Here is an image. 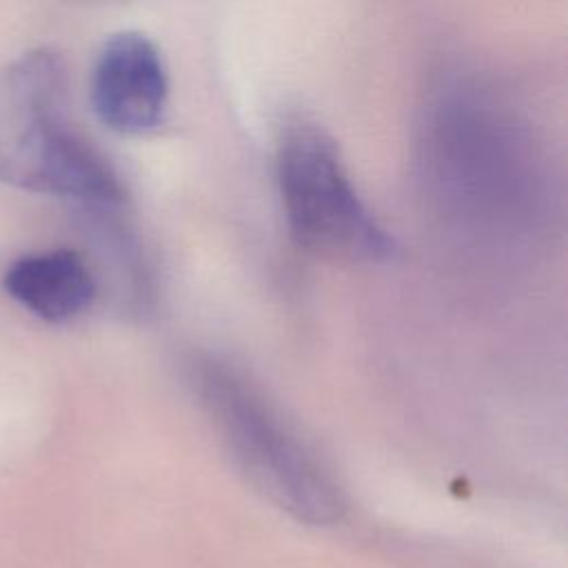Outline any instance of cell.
I'll return each mask as SVG.
<instances>
[{
    "label": "cell",
    "mask_w": 568,
    "mask_h": 568,
    "mask_svg": "<svg viewBox=\"0 0 568 568\" xmlns=\"http://www.w3.org/2000/svg\"><path fill=\"white\" fill-rule=\"evenodd\" d=\"M191 377L231 455L271 501L311 524L339 517V488L251 377L217 357L197 359Z\"/></svg>",
    "instance_id": "obj_2"
},
{
    "label": "cell",
    "mask_w": 568,
    "mask_h": 568,
    "mask_svg": "<svg viewBox=\"0 0 568 568\" xmlns=\"http://www.w3.org/2000/svg\"><path fill=\"white\" fill-rule=\"evenodd\" d=\"M67 67L38 47L0 67V182L113 213L124 186L109 160L69 120Z\"/></svg>",
    "instance_id": "obj_1"
},
{
    "label": "cell",
    "mask_w": 568,
    "mask_h": 568,
    "mask_svg": "<svg viewBox=\"0 0 568 568\" xmlns=\"http://www.w3.org/2000/svg\"><path fill=\"white\" fill-rule=\"evenodd\" d=\"M0 284L18 306L49 324L82 315L98 295L91 266L71 248L22 255L4 268Z\"/></svg>",
    "instance_id": "obj_5"
},
{
    "label": "cell",
    "mask_w": 568,
    "mask_h": 568,
    "mask_svg": "<svg viewBox=\"0 0 568 568\" xmlns=\"http://www.w3.org/2000/svg\"><path fill=\"white\" fill-rule=\"evenodd\" d=\"M95 118L120 135L158 129L169 106L166 64L142 31L111 33L100 47L89 84Z\"/></svg>",
    "instance_id": "obj_4"
},
{
    "label": "cell",
    "mask_w": 568,
    "mask_h": 568,
    "mask_svg": "<svg viewBox=\"0 0 568 568\" xmlns=\"http://www.w3.org/2000/svg\"><path fill=\"white\" fill-rule=\"evenodd\" d=\"M275 178L291 237L308 253L382 262L395 242L359 197L339 146L317 122L288 118L277 138Z\"/></svg>",
    "instance_id": "obj_3"
}]
</instances>
